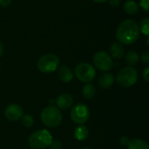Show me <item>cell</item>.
Returning a JSON list of instances; mask_svg holds the SVG:
<instances>
[{"mask_svg": "<svg viewBox=\"0 0 149 149\" xmlns=\"http://www.w3.org/2000/svg\"><path fill=\"white\" fill-rule=\"evenodd\" d=\"M140 28L134 19L123 20L116 30V38L122 45L134 44L140 38Z\"/></svg>", "mask_w": 149, "mask_h": 149, "instance_id": "cell-1", "label": "cell"}, {"mask_svg": "<svg viewBox=\"0 0 149 149\" xmlns=\"http://www.w3.org/2000/svg\"><path fill=\"white\" fill-rule=\"evenodd\" d=\"M42 123L48 127H58L63 120L60 110L55 106H48L45 107L40 114Z\"/></svg>", "mask_w": 149, "mask_h": 149, "instance_id": "cell-2", "label": "cell"}, {"mask_svg": "<svg viewBox=\"0 0 149 149\" xmlns=\"http://www.w3.org/2000/svg\"><path fill=\"white\" fill-rule=\"evenodd\" d=\"M52 141L51 133L46 129H41L31 134L28 139V143L31 148L43 149L50 147Z\"/></svg>", "mask_w": 149, "mask_h": 149, "instance_id": "cell-3", "label": "cell"}, {"mask_svg": "<svg viewBox=\"0 0 149 149\" xmlns=\"http://www.w3.org/2000/svg\"><path fill=\"white\" fill-rule=\"evenodd\" d=\"M139 79V74L137 70L133 66H127L121 69L117 74V83L125 88L131 87L137 83Z\"/></svg>", "mask_w": 149, "mask_h": 149, "instance_id": "cell-4", "label": "cell"}, {"mask_svg": "<svg viewBox=\"0 0 149 149\" xmlns=\"http://www.w3.org/2000/svg\"><path fill=\"white\" fill-rule=\"evenodd\" d=\"M59 65V58L57 55L48 53L43 55L37 63L38 69L43 73H51L55 72Z\"/></svg>", "mask_w": 149, "mask_h": 149, "instance_id": "cell-5", "label": "cell"}, {"mask_svg": "<svg viewBox=\"0 0 149 149\" xmlns=\"http://www.w3.org/2000/svg\"><path fill=\"white\" fill-rule=\"evenodd\" d=\"M75 76L77 79L83 83H90L92 82L96 76L95 68L89 63H80L79 64L74 70Z\"/></svg>", "mask_w": 149, "mask_h": 149, "instance_id": "cell-6", "label": "cell"}, {"mask_svg": "<svg viewBox=\"0 0 149 149\" xmlns=\"http://www.w3.org/2000/svg\"><path fill=\"white\" fill-rule=\"evenodd\" d=\"M70 116H71L72 120L74 123L79 124V125H83L89 119L90 111H89L87 106H86L82 103H79V104L75 105L72 108Z\"/></svg>", "mask_w": 149, "mask_h": 149, "instance_id": "cell-7", "label": "cell"}, {"mask_svg": "<svg viewBox=\"0 0 149 149\" xmlns=\"http://www.w3.org/2000/svg\"><path fill=\"white\" fill-rule=\"evenodd\" d=\"M93 64L96 68L102 72L110 71L113 68V62L112 57L106 52L100 51L94 54L93 56Z\"/></svg>", "mask_w": 149, "mask_h": 149, "instance_id": "cell-8", "label": "cell"}, {"mask_svg": "<svg viewBox=\"0 0 149 149\" xmlns=\"http://www.w3.org/2000/svg\"><path fill=\"white\" fill-rule=\"evenodd\" d=\"M23 115L24 113L22 107L17 104H10L7 106L4 110V116L10 121H17L20 120Z\"/></svg>", "mask_w": 149, "mask_h": 149, "instance_id": "cell-9", "label": "cell"}, {"mask_svg": "<svg viewBox=\"0 0 149 149\" xmlns=\"http://www.w3.org/2000/svg\"><path fill=\"white\" fill-rule=\"evenodd\" d=\"M73 98L69 93H62L56 100V105L58 109L66 110L72 106Z\"/></svg>", "mask_w": 149, "mask_h": 149, "instance_id": "cell-10", "label": "cell"}, {"mask_svg": "<svg viewBox=\"0 0 149 149\" xmlns=\"http://www.w3.org/2000/svg\"><path fill=\"white\" fill-rule=\"evenodd\" d=\"M58 77L60 79V81L64 83H69L70 81H72L73 74L72 70L68 66L62 65L58 69Z\"/></svg>", "mask_w": 149, "mask_h": 149, "instance_id": "cell-11", "label": "cell"}, {"mask_svg": "<svg viewBox=\"0 0 149 149\" xmlns=\"http://www.w3.org/2000/svg\"><path fill=\"white\" fill-rule=\"evenodd\" d=\"M114 82V76L111 72H106L102 74L98 80L99 86L103 89H107L113 86Z\"/></svg>", "mask_w": 149, "mask_h": 149, "instance_id": "cell-12", "label": "cell"}, {"mask_svg": "<svg viewBox=\"0 0 149 149\" xmlns=\"http://www.w3.org/2000/svg\"><path fill=\"white\" fill-rule=\"evenodd\" d=\"M125 55V49L122 44L119 42H114L110 46V56L113 58L120 59Z\"/></svg>", "mask_w": 149, "mask_h": 149, "instance_id": "cell-13", "label": "cell"}, {"mask_svg": "<svg viewBox=\"0 0 149 149\" xmlns=\"http://www.w3.org/2000/svg\"><path fill=\"white\" fill-rule=\"evenodd\" d=\"M73 134H74V137L77 141H83L87 139L88 135H89V131L87 129V127L84 125H79L74 132H73Z\"/></svg>", "mask_w": 149, "mask_h": 149, "instance_id": "cell-14", "label": "cell"}, {"mask_svg": "<svg viewBox=\"0 0 149 149\" xmlns=\"http://www.w3.org/2000/svg\"><path fill=\"white\" fill-rule=\"evenodd\" d=\"M125 12L128 15H135L139 12V4L134 0H127L123 4Z\"/></svg>", "mask_w": 149, "mask_h": 149, "instance_id": "cell-15", "label": "cell"}, {"mask_svg": "<svg viewBox=\"0 0 149 149\" xmlns=\"http://www.w3.org/2000/svg\"><path fill=\"white\" fill-rule=\"evenodd\" d=\"M128 149H149V146L147 141L141 139L130 140L129 144L127 145Z\"/></svg>", "mask_w": 149, "mask_h": 149, "instance_id": "cell-16", "label": "cell"}, {"mask_svg": "<svg viewBox=\"0 0 149 149\" xmlns=\"http://www.w3.org/2000/svg\"><path fill=\"white\" fill-rule=\"evenodd\" d=\"M83 97L86 100H92L96 95V89L91 84H86L82 88Z\"/></svg>", "mask_w": 149, "mask_h": 149, "instance_id": "cell-17", "label": "cell"}, {"mask_svg": "<svg viewBox=\"0 0 149 149\" xmlns=\"http://www.w3.org/2000/svg\"><path fill=\"white\" fill-rule=\"evenodd\" d=\"M140 60V57L139 54L135 52V51H129L127 54H126V63L130 65H135Z\"/></svg>", "mask_w": 149, "mask_h": 149, "instance_id": "cell-18", "label": "cell"}, {"mask_svg": "<svg viewBox=\"0 0 149 149\" xmlns=\"http://www.w3.org/2000/svg\"><path fill=\"white\" fill-rule=\"evenodd\" d=\"M140 28V31L142 32V34H144L146 37H148L149 35V18L148 17H145L141 21V24L139 25Z\"/></svg>", "mask_w": 149, "mask_h": 149, "instance_id": "cell-19", "label": "cell"}, {"mask_svg": "<svg viewBox=\"0 0 149 149\" xmlns=\"http://www.w3.org/2000/svg\"><path fill=\"white\" fill-rule=\"evenodd\" d=\"M22 120V124L25 127H31L34 124V120L33 117L31 114H24L22 116L21 118Z\"/></svg>", "mask_w": 149, "mask_h": 149, "instance_id": "cell-20", "label": "cell"}, {"mask_svg": "<svg viewBox=\"0 0 149 149\" xmlns=\"http://www.w3.org/2000/svg\"><path fill=\"white\" fill-rule=\"evenodd\" d=\"M62 148H63L62 142L60 141H58V140L52 141L51 145H50V148L51 149H62Z\"/></svg>", "mask_w": 149, "mask_h": 149, "instance_id": "cell-21", "label": "cell"}, {"mask_svg": "<svg viewBox=\"0 0 149 149\" xmlns=\"http://www.w3.org/2000/svg\"><path fill=\"white\" fill-rule=\"evenodd\" d=\"M141 8L145 11V12H148L149 11V0H141L140 2V5Z\"/></svg>", "mask_w": 149, "mask_h": 149, "instance_id": "cell-22", "label": "cell"}, {"mask_svg": "<svg viewBox=\"0 0 149 149\" xmlns=\"http://www.w3.org/2000/svg\"><path fill=\"white\" fill-rule=\"evenodd\" d=\"M141 61H142V63L148 65L149 64V52L148 51H145V52H144L141 54Z\"/></svg>", "mask_w": 149, "mask_h": 149, "instance_id": "cell-23", "label": "cell"}, {"mask_svg": "<svg viewBox=\"0 0 149 149\" xmlns=\"http://www.w3.org/2000/svg\"><path fill=\"white\" fill-rule=\"evenodd\" d=\"M129 141H130V140H129L128 137H127V136H122V137L120 139V143L122 146H124V147L127 146V145L129 144Z\"/></svg>", "mask_w": 149, "mask_h": 149, "instance_id": "cell-24", "label": "cell"}, {"mask_svg": "<svg viewBox=\"0 0 149 149\" xmlns=\"http://www.w3.org/2000/svg\"><path fill=\"white\" fill-rule=\"evenodd\" d=\"M143 78L145 79L146 82H148L149 81V68L148 67H146L143 71Z\"/></svg>", "mask_w": 149, "mask_h": 149, "instance_id": "cell-25", "label": "cell"}, {"mask_svg": "<svg viewBox=\"0 0 149 149\" xmlns=\"http://www.w3.org/2000/svg\"><path fill=\"white\" fill-rule=\"evenodd\" d=\"M11 1L12 0H0V6L4 7V8L5 7H8L10 4Z\"/></svg>", "mask_w": 149, "mask_h": 149, "instance_id": "cell-26", "label": "cell"}, {"mask_svg": "<svg viewBox=\"0 0 149 149\" xmlns=\"http://www.w3.org/2000/svg\"><path fill=\"white\" fill-rule=\"evenodd\" d=\"M109 3L112 7H118L120 3V0H109Z\"/></svg>", "mask_w": 149, "mask_h": 149, "instance_id": "cell-27", "label": "cell"}, {"mask_svg": "<svg viewBox=\"0 0 149 149\" xmlns=\"http://www.w3.org/2000/svg\"><path fill=\"white\" fill-rule=\"evenodd\" d=\"M3 43L0 41V58L3 56Z\"/></svg>", "mask_w": 149, "mask_h": 149, "instance_id": "cell-28", "label": "cell"}, {"mask_svg": "<svg viewBox=\"0 0 149 149\" xmlns=\"http://www.w3.org/2000/svg\"><path fill=\"white\" fill-rule=\"evenodd\" d=\"M93 1H94L96 3H105V2H107L109 0H93Z\"/></svg>", "mask_w": 149, "mask_h": 149, "instance_id": "cell-29", "label": "cell"}, {"mask_svg": "<svg viewBox=\"0 0 149 149\" xmlns=\"http://www.w3.org/2000/svg\"><path fill=\"white\" fill-rule=\"evenodd\" d=\"M82 149H91V148H83Z\"/></svg>", "mask_w": 149, "mask_h": 149, "instance_id": "cell-30", "label": "cell"}, {"mask_svg": "<svg viewBox=\"0 0 149 149\" xmlns=\"http://www.w3.org/2000/svg\"><path fill=\"white\" fill-rule=\"evenodd\" d=\"M0 72H1V67H0Z\"/></svg>", "mask_w": 149, "mask_h": 149, "instance_id": "cell-31", "label": "cell"}]
</instances>
